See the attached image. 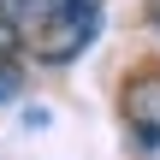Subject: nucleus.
<instances>
[{
  "instance_id": "obj_3",
  "label": "nucleus",
  "mask_w": 160,
  "mask_h": 160,
  "mask_svg": "<svg viewBox=\"0 0 160 160\" xmlns=\"http://www.w3.org/2000/svg\"><path fill=\"white\" fill-rule=\"evenodd\" d=\"M59 0H6V18L12 24H48Z\"/></svg>"
},
{
  "instance_id": "obj_7",
  "label": "nucleus",
  "mask_w": 160,
  "mask_h": 160,
  "mask_svg": "<svg viewBox=\"0 0 160 160\" xmlns=\"http://www.w3.org/2000/svg\"><path fill=\"white\" fill-rule=\"evenodd\" d=\"M154 24H160V6H154Z\"/></svg>"
},
{
  "instance_id": "obj_6",
  "label": "nucleus",
  "mask_w": 160,
  "mask_h": 160,
  "mask_svg": "<svg viewBox=\"0 0 160 160\" xmlns=\"http://www.w3.org/2000/svg\"><path fill=\"white\" fill-rule=\"evenodd\" d=\"M59 6H101V0H59Z\"/></svg>"
},
{
  "instance_id": "obj_4",
  "label": "nucleus",
  "mask_w": 160,
  "mask_h": 160,
  "mask_svg": "<svg viewBox=\"0 0 160 160\" xmlns=\"http://www.w3.org/2000/svg\"><path fill=\"white\" fill-rule=\"evenodd\" d=\"M18 89H24V71H18L12 59H0V107H6V101H12Z\"/></svg>"
},
{
  "instance_id": "obj_2",
  "label": "nucleus",
  "mask_w": 160,
  "mask_h": 160,
  "mask_svg": "<svg viewBox=\"0 0 160 160\" xmlns=\"http://www.w3.org/2000/svg\"><path fill=\"white\" fill-rule=\"evenodd\" d=\"M101 30V6H53V18L42 24V59L48 65H71Z\"/></svg>"
},
{
  "instance_id": "obj_1",
  "label": "nucleus",
  "mask_w": 160,
  "mask_h": 160,
  "mask_svg": "<svg viewBox=\"0 0 160 160\" xmlns=\"http://www.w3.org/2000/svg\"><path fill=\"white\" fill-rule=\"evenodd\" d=\"M125 131L137 160H160V71H137L125 83Z\"/></svg>"
},
{
  "instance_id": "obj_5",
  "label": "nucleus",
  "mask_w": 160,
  "mask_h": 160,
  "mask_svg": "<svg viewBox=\"0 0 160 160\" xmlns=\"http://www.w3.org/2000/svg\"><path fill=\"white\" fill-rule=\"evenodd\" d=\"M12 53V24H0V59Z\"/></svg>"
}]
</instances>
